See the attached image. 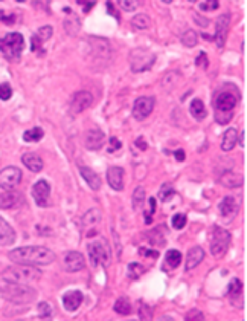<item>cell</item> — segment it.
I'll list each match as a JSON object with an SVG mask.
<instances>
[{
  "mask_svg": "<svg viewBox=\"0 0 247 321\" xmlns=\"http://www.w3.org/2000/svg\"><path fill=\"white\" fill-rule=\"evenodd\" d=\"M236 103L238 100L232 92H221L215 98V119L218 124H227L233 118Z\"/></svg>",
  "mask_w": 247,
  "mask_h": 321,
  "instance_id": "277c9868",
  "label": "cell"
},
{
  "mask_svg": "<svg viewBox=\"0 0 247 321\" xmlns=\"http://www.w3.org/2000/svg\"><path fill=\"white\" fill-rule=\"evenodd\" d=\"M22 202H23V196H22V193H19L16 190H10L5 194L0 196V208H4V210L19 207Z\"/></svg>",
  "mask_w": 247,
  "mask_h": 321,
  "instance_id": "d6986e66",
  "label": "cell"
},
{
  "mask_svg": "<svg viewBox=\"0 0 247 321\" xmlns=\"http://www.w3.org/2000/svg\"><path fill=\"white\" fill-rule=\"evenodd\" d=\"M37 35H38L40 40L46 42V40H49V38L52 37V28H51V26H41V28L38 29Z\"/></svg>",
  "mask_w": 247,
  "mask_h": 321,
  "instance_id": "ee69618b",
  "label": "cell"
},
{
  "mask_svg": "<svg viewBox=\"0 0 247 321\" xmlns=\"http://www.w3.org/2000/svg\"><path fill=\"white\" fill-rule=\"evenodd\" d=\"M119 7H121L124 11L131 13V11H134V10H136L137 2H128V0H121V2H119Z\"/></svg>",
  "mask_w": 247,
  "mask_h": 321,
  "instance_id": "7dc6e473",
  "label": "cell"
},
{
  "mask_svg": "<svg viewBox=\"0 0 247 321\" xmlns=\"http://www.w3.org/2000/svg\"><path fill=\"white\" fill-rule=\"evenodd\" d=\"M131 25H133V28H136L139 31L148 29L150 28V17L145 16V14H137L136 17L131 19Z\"/></svg>",
  "mask_w": 247,
  "mask_h": 321,
  "instance_id": "d6a6232c",
  "label": "cell"
},
{
  "mask_svg": "<svg viewBox=\"0 0 247 321\" xmlns=\"http://www.w3.org/2000/svg\"><path fill=\"white\" fill-rule=\"evenodd\" d=\"M185 321H205V315L199 309H192L186 313Z\"/></svg>",
  "mask_w": 247,
  "mask_h": 321,
  "instance_id": "b9f144b4",
  "label": "cell"
},
{
  "mask_svg": "<svg viewBox=\"0 0 247 321\" xmlns=\"http://www.w3.org/2000/svg\"><path fill=\"white\" fill-rule=\"evenodd\" d=\"M31 42H32V43H31V51H32V52H41V54L44 52V49H43V43H44V42L40 40L38 35H34Z\"/></svg>",
  "mask_w": 247,
  "mask_h": 321,
  "instance_id": "7bdbcfd3",
  "label": "cell"
},
{
  "mask_svg": "<svg viewBox=\"0 0 247 321\" xmlns=\"http://www.w3.org/2000/svg\"><path fill=\"white\" fill-rule=\"evenodd\" d=\"M174 193H176V190H174V187L171 184H163L162 188L159 190V199L163 200V202L170 200V197H173Z\"/></svg>",
  "mask_w": 247,
  "mask_h": 321,
  "instance_id": "d590c367",
  "label": "cell"
},
{
  "mask_svg": "<svg viewBox=\"0 0 247 321\" xmlns=\"http://www.w3.org/2000/svg\"><path fill=\"white\" fill-rule=\"evenodd\" d=\"M8 257L16 265H25V266H43L51 265L55 260V253L46 247H22L16 248L8 253Z\"/></svg>",
  "mask_w": 247,
  "mask_h": 321,
  "instance_id": "6da1fadb",
  "label": "cell"
},
{
  "mask_svg": "<svg viewBox=\"0 0 247 321\" xmlns=\"http://www.w3.org/2000/svg\"><path fill=\"white\" fill-rule=\"evenodd\" d=\"M165 260H167V265L171 269H174V268H177L182 263V254L177 250H170L167 253V256H165Z\"/></svg>",
  "mask_w": 247,
  "mask_h": 321,
  "instance_id": "1f68e13d",
  "label": "cell"
},
{
  "mask_svg": "<svg viewBox=\"0 0 247 321\" xmlns=\"http://www.w3.org/2000/svg\"><path fill=\"white\" fill-rule=\"evenodd\" d=\"M93 103V97L90 92L87 91H78L73 94L72 97V101H70V110L73 115H78L81 112L87 110Z\"/></svg>",
  "mask_w": 247,
  "mask_h": 321,
  "instance_id": "30bf717a",
  "label": "cell"
},
{
  "mask_svg": "<svg viewBox=\"0 0 247 321\" xmlns=\"http://www.w3.org/2000/svg\"><path fill=\"white\" fill-rule=\"evenodd\" d=\"M194 19H195V20H197V22H199V23H200L202 26H208V25H209V20H208V19H205V20H202L199 14H195V16H194Z\"/></svg>",
  "mask_w": 247,
  "mask_h": 321,
  "instance_id": "9f6ffc18",
  "label": "cell"
},
{
  "mask_svg": "<svg viewBox=\"0 0 247 321\" xmlns=\"http://www.w3.org/2000/svg\"><path fill=\"white\" fill-rule=\"evenodd\" d=\"M229 245H230V232L226 231L224 228L215 226L211 234V254L215 259H221L227 253Z\"/></svg>",
  "mask_w": 247,
  "mask_h": 321,
  "instance_id": "52a82bcc",
  "label": "cell"
},
{
  "mask_svg": "<svg viewBox=\"0 0 247 321\" xmlns=\"http://www.w3.org/2000/svg\"><path fill=\"white\" fill-rule=\"evenodd\" d=\"M205 259V250L202 247H192L188 253L186 257V265H185V271L189 272L192 269H195Z\"/></svg>",
  "mask_w": 247,
  "mask_h": 321,
  "instance_id": "ac0fdd59",
  "label": "cell"
},
{
  "mask_svg": "<svg viewBox=\"0 0 247 321\" xmlns=\"http://www.w3.org/2000/svg\"><path fill=\"white\" fill-rule=\"evenodd\" d=\"M90 54L103 58V60H109L112 57V46L107 40L104 38H100V37H90Z\"/></svg>",
  "mask_w": 247,
  "mask_h": 321,
  "instance_id": "5bb4252c",
  "label": "cell"
},
{
  "mask_svg": "<svg viewBox=\"0 0 247 321\" xmlns=\"http://www.w3.org/2000/svg\"><path fill=\"white\" fill-rule=\"evenodd\" d=\"M139 316H140V321H153V310L148 304H140V309H139Z\"/></svg>",
  "mask_w": 247,
  "mask_h": 321,
  "instance_id": "ab89813d",
  "label": "cell"
},
{
  "mask_svg": "<svg viewBox=\"0 0 247 321\" xmlns=\"http://www.w3.org/2000/svg\"><path fill=\"white\" fill-rule=\"evenodd\" d=\"M145 204V188L143 187H137L133 193V208L134 210H140Z\"/></svg>",
  "mask_w": 247,
  "mask_h": 321,
  "instance_id": "836d02e7",
  "label": "cell"
},
{
  "mask_svg": "<svg viewBox=\"0 0 247 321\" xmlns=\"http://www.w3.org/2000/svg\"><path fill=\"white\" fill-rule=\"evenodd\" d=\"M16 240V232L14 229L8 225L7 220L0 217V247H8L13 245Z\"/></svg>",
  "mask_w": 247,
  "mask_h": 321,
  "instance_id": "44dd1931",
  "label": "cell"
},
{
  "mask_svg": "<svg viewBox=\"0 0 247 321\" xmlns=\"http://www.w3.org/2000/svg\"><path fill=\"white\" fill-rule=\"evenodd\" d=\"M13 95V89L8 83H2L0 85V100L2 101H8Z\"/></svg>",
  "mask_w": 247,
  "mask_h": 321,
  "instance_id": "60d3db41",
  "label": "cell"
},
{
  "mask_svg": "<svg viewBox=\"0 0 247 321\" xmlns=\"http://www.w3.org/2000/svg\"><path fill=\"white\" fill-rule=\"evenodd\" d=\"M79 173H81V176H82V179H84L87 184H89V187L92 188V190H95V191H98L100 188H101V179H100V176L92 170V169H89V167H79Z\"/></svg>",
  "mask_w": 247,
  "mask_h": 321,
  "instance_id": "603a6c76",
  "label": "cell"
},
{
  "mask_svg": "<svg viewBox=\"0 0 247 321\" xmlns=\"http://www.w3.org/2000/svg\"><path fill=\"white\" fill-rule=\"evenodd\" d=\"M41 278V272L35 266H25V265H16L10 266L2 272V280L11 282V283H20V285H29Z\"/></svg>",
  "mask_w": 247,
  "mask_h": 321,
  "instance_id": "3957f363",
  "label": "cell"
},
{
  "mask_svg": "<svg viewBox=\"0 0 247 321\" xmlns=\"http://www.w3.org/2000/svg\"><path fill=\"white\" fill-rule=\"evenodd\" d=\"M197 32L194 29H188L183 35H182V43L188 48H192L197 45Z\"/></svg>",
  "mask_w": 247,
  "mask_h": 321,
  "instance_id": "8d00e7d4",
  "label": "cell"
},
{
  "mask_svg": "<svg viewBox=\"0 0 247 321\" xmlns=\"http://www.w3.org/2000/svg\"><path fill=\"white\" fill-rule=\"evenodd\" d=\"M148 202H150V211L146 213L145 220H146V223H151V216L154 214V210H156V199H154V197H151Z\"/></svg>",
  "mask_w": 247,
  "mask_h": 321,
  "instance_id": "f907efd6",
  "label": "cell"
},
{
  "mask_svg": "<svg viewBox=\"0 0 247 321\" xmlns=\"http://www.w3.org/2000/svg\"><path fill=\"white\" fill-rule=\"evenodd\" d=\"M82 303V294L79 291H69L63 295V306L66 310L73 312L76 310Z\"/></svg>",
  "mask_w": 247,
  "mask_h": 321,
  "instance_id": "ffe728a7",
  "label": "cell"
},
{
  "mask_svg": "<svg viewBox=\"0 0 247 321\" xmlns=\"http://www.w3.org/2000/svg\"><path fill=\"white\" fill-rule=\"evenodd\" d=\"M145 272V268L140 263H130L128 265V277L133 280H137Z\"/></svg>",
  "mask_w": 247,
  "mask_h": 321,
  "instance_id": "74e56055",
  "label": "cell"
},
{
  "mask_svg": "<svg viewBox=\"0 0 247 321\" xmlns=\"http://www.w3.org/2000/svg\"><path fill=\"white\" fill-rule=\"evenodd\" d=\"M220 7V4L217 2V0H211V2H202L200 4V10L202 11H214Z\"/></svg>",
  "mask_w": 247,
  "mask_h": 321,
  "instance_id": "bcb514c9",
  "label": "cell"
},
{
  "mask_svg": "<svg viewBox=\"0 0 247 321\" xmlns=\"http://www.w3.org/2000/svg\"><path fill=\"white\" fill-rule=\"evenodd\" d=\"M134 144H136L140 150H146V147H148V145H146V142L143 141V138H137Z\"/></svg>",
  "mask_w": 247,
  "mask_h": 321,
  "instance_id": "db71d44e",
  "label": "cell"
},
{
  "mask_svg": "<svg viewBox=\"0 0 247 321\" xmlns=\"http://www.w3.org/2000/svg\"><path fill=\"white\" fill-rule=\"evenodd\" d=\"M86 266V260L84 256L78 251H69L64 254L63 257V268L67 272H78L81 269H84Z\"/></svg>",
  "mask_w": 247,
  "mask_h": 321,
  "instance_id": "7c38bea8",
  "label": "cell"
},
{
  "mask_svg": "<svg viewBox=\"0 0 247 321\" xmlns=\"http://www.w3.org/2000/svg\"><path fill=\"white\" fill-rule=\"evenodd\" d=\"M128 61L133 72H143V70H148L154 64L156 55L143 48H136L130 52Z\"/></svg>",
  "mask_w": 247,
  "mask_h": 321,
  "instance_id": "ba28073f",
  "label": "cell"
},
{
  "mask_svg": "<svg viewBox=\"0 0 247 321\" xmlns=\"http://www.w3.org/2000/svg\"><path fill=\"white\" fill-rule=\"evenodd\" d=\"M241 294H242V283L238 278H233L229 283V295L232 300H236V298H241Z\"/></svg>",
  "mask_w": 247,
  "mask_h": 321,
  "instance_id": "e575fe53",
  "label": "cell"
},
{
  "mask_svg": "<svg viewBox=\"0 0 247 321\" xmlns=\"http://www.w3.org/2000/svg\"><path fill=\"white\" fill-rule=\"evenodd\" d=\"M174 154H176V159L179 160V163H180V160H185V157H186V154H185L183 150H176Z\"/></svg>",
  "mask_w": 247,
  "mask_h": 321,
  "instance_id": "11a10c76",
  "label": "cell"
},
{
  "mask_svg": "<svg viewBox=\"0 0 247 321\" xmlns=\"http://www.w3.org/2000/svg\"><path fill=\"white\" fill-rule=\"evenodd\" d=\"M23 49H25V38L19 32H11L7 34L4 38H0V52L10 60L19 58Z\"/></svg>",
  "mask_w": 247,
  "mask_h": 321,
  "instance_id": "5b68a950",
  "label": "cell"
},
{
  "mask_svg": "<svg viewBox=\"0 0 247 321\" xmlns=\"http://www.w3.org/2000/svg\"><path fill=\"white\" fill-rule=\"evenodd\" d=\"M186 222H188V217L182 213L174 214L173 219H171V225H173L174 229H183L186 226Z\"/></svg>",
  "mask_w": 247,
  "mask_h": 321,
  "instance_id": "f35d334b",
  "label": "cell"
},
{
  "mask_svg": "<svg viewBox=\"0 0 247 321\" xmlns=\"http://www.w3.org/2000/svg\"><path fill=\"white\" fill-rule=\"evenodd\" d=\"M245 130H242V133H241V138H239V144H241V147L244 148L245 147Z\"/></svg>",
  "mask_w": 247,
  "mask_h": 321,
  "instance_id": "6f0895ef",
  "label": "cell"
},
{
  "mask_svg": "<svg viewBox=\"0 0 247 321\" xmlns=\"http://www.w3.org/2000/svg\"><path fill=\"white\" fill-rule=\"evenodd\" d=\"M238 141V136H236V130L233 127L227 129L223 135V139H221V150L223 151H230L235 144Z\"/></svg>",
  "mask_w": 247,
  "mask_h": 321,
  "instance_id": "484cf974",
  "label": "cell"
},
{
  "mask_svg": "<svg viewBox=\"0 0 247 321\" xmlns=\"http://www.w3.org/2000/svg\"><path fill=\"white\" fill-rule=\"evenodd\" d=\"M218 210H220V214L223 217H233L238 211V204L233 197L227 196L218 204Z\"/></svg>",
  "mask_w": 247,
  "mask_h": 321,
  "instance_id": "cb8c5ba5",
  "label": "cell"
},
{
  "mask_svg": "<svg viewBox=\"0 0 247 321\" xmlns=\"http://www.w3.org/2000/svg\"><path fill=\"white\" fill-rule=\"evenodd\" d=\"M38 310H40V316H41V318H47V316L52 315V307H51V304H47L46 301H43V303L38 304Z\"/></svg>",
  "mask_w": 247,
  "mask_h": 321,
  "instance_id": "f6af8a7d",
  "label": "cell"
},
{
  "mask_svg": "<svg viewBox=\"0 0 247 321\" xmlns=\"http://www.w3.org/2000/svg\"><path fill=\"white\" fill-rule=\"evenodd\" d=\"M220 184H221L223 187H226V188H239V187H242V184H244V178H242L241 175L227 172V173L221 175Z\"/></svg>",
  "mask_w": 247,
  "mask_h": 321,
  "instance_id": "d4e9b609",
  "label": "cell"
},
{
  "mask_svg": "<svg viewBox=\"0 0 247 321\" xmlns=\"http://www.w3.org/2000/svg\"><path fill=\"white\" fill-rule=\"evenodd\" d=\"M104 141H106V136H104L103 130L98 129V127H93V129L87 130L86 135H84V145L90 151L100 150L104 145Z\"/></svg>",
  "mask_w": 247,
  "mask_h": 321,
  "instance_id": "4fadbf2b",
  "label": "cell"
},
{
  "mask_svg": "<svg viewBox=\"0 0 247 321\" xmlns=\"http://www.w3.org/2000/svg\"><path fill=\"white\" fill-rule=\"evenodd\" d=\"M131 321H136V319H131Z\"/></svg>",
  "mask_w": 247,
  "mask_h": 321,
  "instance_id": "91938a15",
  "label": "cell"
},
{
  "mask_svg": "<svg viewBox=\"0 0 247 321\" xmlns=\"http://www.w3.org/2000/svg\"><path fill=\"white\" fill-rule=\"evenodd\" d=\"M189 110H191V115L197 119V121H203L205 118H206V109H205V104H203V101L202 100H199V98H195V100H192L191 101V107H189Z\"/></svg>",
  "mask_w": 247,
  "mask_h": 321,
  "instance_id": "4316f807",
  "label": "cell"
},
{
  "mask_svg": "<svg viewBox=\"0 0 247 321\" xmlns=\"http://www.w3.org/2000/svg\"><path fill=\"white\" fill-rule=\"evenodd\" d=\"M140 256H145V257H154L157 259L159 257V251L157 250H145V248H140Z\"/></svg>",
  "mask_w": 247,
  "mask_h": 321,
  "instance_id": "816d5d0a",
  "label": "cell"
},
{
  "mask_svg": "<svg viewBox=\"0 0 247 321\" xmlns=\"http://www.w3.org/2000/svg\"><path fill=\"white\" fill-rule=\"evenodd\" d=\"M113 310L119 315H130L131 313V304H130V300L127 297H121L116 300L115 306H113Z\"/></svg>",
  "mask_w": 247,
  "mask_h": 321,
  "instance_id": "f546056e",
  "label": "cell"
},
{
  "mask_svg": "<svg viewBox=\"0 0 247 321\" xmlns=\"http://www.w3.org/2000/svg\"><path fill=\"white\" fill-rule=\"evenodd\" d=\"M43 136H44V130L41 127H34L23 133V141L25 142H38L40 139H43Z\"/></svg>",
  "mask_w": 247,
  "mask_h": 321,
  "instance_id": "4dcf8cb0",
  "label": "cell"
},
{
  "mask_svg": "<svg viewBox=\"0 0 247 321\" xmlns=\"http://www.w3.org/2000/svg\"><path fill=\"white\" fill-rule=\"evenodd\" d=\"M107 182L115 191L124 190V169L121 167H109L107 169Z\"/></svg>",
  "mask_w": 247,
  "mask_h": 321,
  "instance_id": "e0dca14e",
  "label": "cell"
},
{
  "mask_svg": "<svg viewBox=\"0 0 247 321\" xmlns=\"http://www.w3.org/2000/svg\"><path fill=\"white\" fill-rule=\"evenodd\" d=\"M87 251H89L90 262L95 268H98L100 265L107 266L110 263V248L106 238H98L90 242L87 245Z\"/></svg>",
  "mask_w": 247,
  "mask_h": 321,
  "instance_id": "8992f818",
  "label": "cell"
},
{
  "mask_svg": "<svg viewBox=\"0 0 247 321\" xmlns=\"http://www.w3.org/2000/svg\"><path fill=\"white\" fill-rule=\"evenodd\" d=\"M229 26H230V16L229 14H223L218 17L217 20V31H215V43L218 48H223L227 38V32H229Z\"/></svg>",
  "mask_w": 247,
  "mask_h": 321,
  "instance_id": "9a60e30c",
  "label": "cell"
},
{
  "mask_svg": "<svg viewBox=\"0 0 247 321\" xmlns=\"http://www.w3.org/2000/svg\"><path fill=\"white\" fill-rule=\"evenodd\" d=\"M0 295L7 301L16 303V304H28L35 300L37 291L28 285L20 283H11V282H0Z\"/></svg>",
  "mask_w": 247,
  "mask_h": 321,
  "instance_id": "7a4b0ae2",
  "label": "cell"
},
{
  "mask_svg": "<svg viewBox=\"0 0 247 321\" xmlns=\"http://www.w3.org/2000/svg\"><path fill=\"white\" fill-rule=\"evenodd\" d=\"M157 321H174V319H173L171 316H168V315H163V316H160Z\"/></svg>",
  "mask_w": 247,
  "mask_h": 321,
  "instance_id": "680465c9",
  "label": "cell"
},
{
  "mask_svg": "<svg viewBox=\"0 0 247 321\" xmlns=\"http://www.w3.org/2000/svg\"><path fill=\"white\" fill-rule=\"evenodd\" d=\"M79 26H81L79 19H78L75 14L69 16V17L64 20V29H66V32H67L69 35H76L78 31H79Z\"/></svg>",
  "mask_w": 247,
  "mask_h": 321,
  "instance_id": "f1b7e54d",
  "label": "cell"
},
{
  "mask_svg": "<svg viewBox=\"0 0 247 321\" xmlns=\"http://www.w3.org/2000/svg\"><path fill=\"white\" fill-rule=\"evenodd\" d=\"M195 64L197 66H200V67H208V57H206V54L205 52H199V55H197V58H195Z\"/></svg>",
  "mask_w": 247,
  "mask_h": 321,
  "instance_id": "681fc988",
  "label": "cell"
},
{
  "mask_svg": "<svg viewBox=\"0 0 247 321\" xmlns=\"http://www.w3.org/2000/svg\"><path fill=\"white\" fill-rule=\"evenodd\" d=\"M109 153H113V151H116V150H119L121 147H122V144H121V141H118V138H115V136H112L110 139H109Z\"/></svg>",
  "mask_w": 247,
  "mask_h": 321,
  "instance_id": "c3c4849f",
  "label": "cell"
},
{
  "mask_svg": "<svg viewBox=\"0 0 247 321\" xmlns=\"http://www.w3.org/2000/svg\"><path fill=\"white\" fill-rule=\"evenodd\" d=\"M154 109V98L153 97H139L133 106V116L137 121H143L150 116Z\"/></svg>",
  "mask_w": 247,
  "mask_h": 321,
  "instance_id": "8fae6325",
  "label": "cell"
},
{
  "mask_svg": "<svg viewBox=\"0 0 247 321\" xmlns=\"http://www.w3.org/2000/svg\"><path fill=\"white\" fill-rule=\"evenodd\" d=\"M22 181V170L17 167H5L0 172V188L10 191L16 188Z\"/></svg>",
  "mask_w": 247,
  "mask_h": 321,
  "instance_id": "9c48e42d",
  "label": "cell"
},
{
  "mask_svg": "<svg viewBox=\"0 0 247 321\" xmlns=\"http://www.w3.org/2000/svg\"><path fill=\"white\" fill-rule=\"evenodd\" d=\"M32 196H34V200L37 202V205L40 207H47L49 204V196H51V187L49 184L41 179L38 181L34 187H32Z\"/></svg>",
  "mask_w": 247,
  "mask_h": 321,
  "instance_id": "2e32d148",
  "label": "cell"
},
{
  "mask_svg": "<svg viewBox=\"0 0 247 321\" xmlns=\"http://www.w3.org/2000/svg\"><path fill=\"white\" fill-rule=\"evenodd\" d=\"M22 163L26 166L28 170L34 172V173H38L43 170L44 164H43V159L37 154V153H26L22 156Z\"/></svg>",
  "mask_w": 247,
  "mask_h": 321,
  "instance_id": "7402d4cb",
  "label": "cell"
},
{
  "mask_svg": "<svg viewBox=\"0 0 247 321\" xmlns=\"http://www.w3.org/2000/svg\"><path fill=\"white\" fill-rule=\"evenodd\" d=\"M100 220H101V211H100L98 208H90V210L84 214V217H82V225H84L86 228L95 226V225L100 223Z\"/></svg>",
  "mask_w": 247,
  "mask_h": 321,
  "instance_id": "83f0119b",
  "label": "cell"
},
{
  "mask_svg": "<svg viewBox=\"0 0 247 321\" xmlns=\"http://www.w3.org/2000/svg\"><path fill=\"white\" fill-rule=\"evenodd\" d=\"M107 10H109V13H112L113 16H115V19L116 20H121V17L118 16V13L115 11V5H113V2H107Z\"/></svg>",
  "mask_w": 247,
  "mask_h": 321,
  "instance_id": "f5cc1de1",
  "label": "cell"
}]
</instances>
